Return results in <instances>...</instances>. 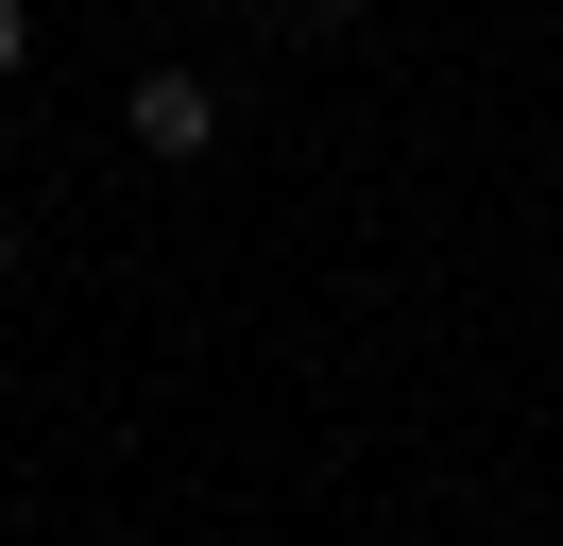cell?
Segmentation results:
<instances>
[{
  "mask_svg": "<svg viewBox=\"0 0 563 546\" xmlns=\"http://www.w3.org/2000/svg\"><path fill=\"white\" fill-rule=\"evenodd\" d=\"M120 120H137V154H172V171H188V154H222V102L188 86V68H137V102H120Z\"/></svg>",
  "mask_w": 563,
  "mask_h": 546,
  "instance_id": "cell-1",
  "label": "cell"
},
{
  "mask_svg": "<svg viewBox=\"0 0 563 546\" xmlns=\"http://www.w3.org/2000/svg\"><path fill=\"white\" fill-rule=\"evenodd\" d=\"M0 68H35V0H0Z\"/></svg>",
  "mask_w": 563,
  "mask_h": 546,
  "instance_id": "cell-2",
  "label": "cell"
},
{
  "mask_svg": "<svg viewBox=\"0 0 563 546\" xmlns=\"http://www.w3.org/2000/svg\"><path fill=\"white\" fill-rule=\"evenodd\" d=\"M274 18H290V34H342V18H358V0H274Z\"/></svg>",
  "mask_w": 563,
  "mask_h": 546,
  "instance_id": "cell-3",
  "label": "cell"
},
{
  "mask_svg": "<svg viewBox=\"0 0 563 546\" xmlns=\"http://www.w3.org/2000/svg\"><path fill=\"white\" fill-rule=\"evenodd\" d=\"M0 291H18V222H0Z\"/></svg>",
  "mask_w": 563,
  "mask_h": 546,
  "instance_id": "cell-4",
  "label": "cell"
}]
</instances>
